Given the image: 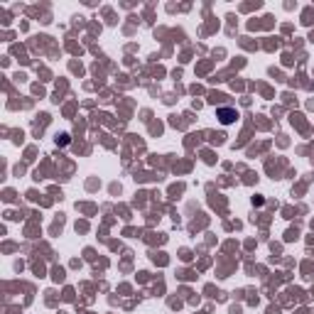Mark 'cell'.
I'll use <instances>...</instances> for the list:
<instances>
[{"mask_svg": "<svg viewBox=\"0 0 314 314\" xmlns=\"http://www.w3.org/2000/svg\"><path fill=\"white\" fill-rule=\"evenodd\" d=\"M216 118L221 120V125H231V123L238 118V113H236V108H219V111H216Z\"/></svg>", "mask_w": 314, "mask_h": 314, "instance_id": "cell-1", "label": "cell"}]
</instances>
